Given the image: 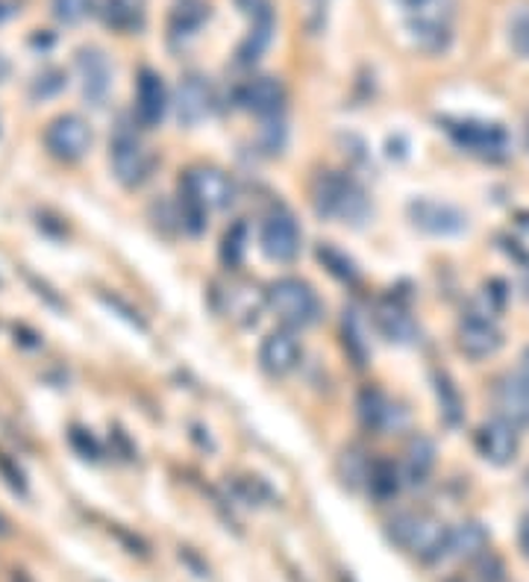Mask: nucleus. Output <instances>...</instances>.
I'll return each instance as SVG.
<instances>
[{"label":"nucleus","mask_w":529,"mask_h":582,"mask_svg":"<svg viewBox=\"0 0 529 582\" xmlns=\"http://www.w3.org/2000/svg\"><path fill=\"white\" fill-rule=\"evenodd\" d=\"M388 539L421 562H436V559L447 557L450 530L436 515L403 512L388 523Z\"/></svg>","instance_id":"nucleus-1"},{"label":"nucleus","mask_w":529,"mask_h":582,"mask_svg":"<svg viewBox=\"0 0 529 582\" xmlns=\"http://www.w3.org/2000/svg\"><path fill=\"white\" fill-rule=\"evenodd\" d=\"M412 35L429 53L447 51L453 39L456 0H403Z\"/></svg>","instance_id":"nucleus-2"},{"label":"nucleus","mask_w":529,"mask_h":582,"mask_svg":"<svg viewBox=\"0 0 529 582\" xmlns=\"http://www.w3.org/2000/svg\"><path fill=\"white\" fill-rule=\"evenodd\" d=\"M268 303H271L282 324L289 326L315 324L318 315H321V300H318L315 289L307 280H298V277H282V280L271 283Z\"/></svg>","instance_id":"nucleus-3"},{"label":"nucleus","mask_w":529,"mask_h":582,"mask_svg":"<svg viewBox=\"0 0 529 582\" xmlns=\"http://www.w3.org/2000/svg\"><path fill=\"white\" fill-rule=\"evenodd\" d=\"M315 206L318 212L326 215V218H339V221H362L367 215V197L365 191L359 189L351 177H335V174H326L318 180L315 189Z\"/></svg>","instance_id":"nucleus-4"},{"label":"nucleus","mask_w":529,"mask_h":582,"mask_svg":"<svg viewBox=\"0 0 529 582\" xmlns=\"http://www.w3.org/2000/svg\"><path fill=\"white\" fill-rule=\"evenodd\" d=\"M183 189H186L188 212L195 218H204L206 212H215V209H227L236 197L232 180L218 168H191L186 174Z\"/></svg>","instance_id":"nucleus-5"},{"label":"nucleus","mask_w":529,"mask_h":582,"mask_svg":"<svg viewBox=\"0 0 529 582\" xmlns=\"http://www.w3.org/2000/svg\"><path fill=\"white\" fill-rule=\"evenodd\" d=\"M94 133L86 118H80L74 112L56 115L44 129V147L53 159L60 163H80L92 150Z\"/></svg>","instance_id":"nucleus-6"},{"label":"nucleus","mask_w":529,"mask_h":582,"mask_svg":"<svg viewBox=\"0 0 529 582\" xmlns=\"http://www.w3.org/2000/svg\"><path fill=\"white\" fill-rule=\"evenodd\" d=\"M110 163L115 180L121 186H127V189L142 186L151 177V172H154V154L133 133H127V129H121L118 136L112 138Z\"/></svg>","instance_id":"nucleus-7"},{"label":"nucleus","mask_w":529,"mask_h":582,"mask_svg":"<svg viewBox=\"0 0 529 582\" xmlns=\"http://www.w3.org/2000/svg\"><path fill=\"white\" fill-rule=\"evenodd\" d=\"M450 133L465 150L483 156V159H491V163H500V159L512 154V138L500 124L465 121L459 127H450Z\"/></svg>","instance_id":"nucleus-8"},{"label":"nucleus","mask_w":529,"mask_h":582,"mask_svg":"<svg viewBox=\"0 0 529 582\" xmlns=\"http://www.w3.org/2000/svg\"><path fill=\"white\" fill-rule=\"evenodd\" d=\"M300 241H303L300 227L289 212L277 209L264 218L262 232H259V248L271 262H291L300 253Z\"/></svg>","instance_id":"nucleus-9"},{"label":"nucleus","mask_w":529,"mask_h":582,"mask_svg":"<svg viewBox=\"0 0 529 582\" xmlns=\"http://www.w3.org/2000/svg\"><path fill=\"white\" fill-rule=\"evenodd\" d=\"M77 74L83 97L94 106H101L112 92V65L110 56L101 48H80L77 51Z\"/></svg>","instance_id":"nucleus-10"},{"label":"nucleus","mask_w":529,"mask_h":582,"mask_svg":"<svg viewBox=\"0 0 529 582\" xmlns=\"http://www.w3.org/2000/svg\"><path fill=\"white\" fill-rule=\"evenodd\" d=\"M477 447L491 465H509L521 450V438L512 420L495 418L477 429Z\"/></svg>","instance_id":"nucleus-11"},{"label":"nucleus","mask_w":529,"mask_h":582,"mask_svg":"<svg viewBox=\"0 0 529 582\" xmlns=\"http://www.w3.org/2000/svg\"><path fill=\"white\" fill-rule=\"evenodd\" d=\"M409 215L412 224L429 236H459L461 230H468L465 212L450 204H438V200H418L409 206Z\"/></svg>","instance_id":"nucleus-12"},{"label":"nucleus","mask_w":529,"mask_h":582,"mask_svg":"<svg viewBox=\"0 0 529 582\" xmlns=\"http://www.w3.org/2000/svg\"><path fill=\"white\" fill-rule=\"evenodd\" d=\"M500 344H504V333L488 315H468L459 324V351L470 360L495 356Z\"/></svg>","instance_id":"nucleus-13"},{"label":"nucleus","mask_w":529,"mask_h":582,"mask_svg":"<svg viewBox=\"0 0 529 582\" xmlns=\"http://www.w3.org/2000/svg\"><path fill=\"white\" fill-rule=\"evenodd\" d=\"M259 362L273 377H286L289 371L298 368L300 362L298 339L286 330H273V333L264 335L262 347H259Z\"/></svg>","instance_id":"nucleus-14"},{"label":"nucleus","mask_w":529,"mask_h":582,"mask_svg":"<svg viewBox=\"0 0 529 582\" xmlns=\"http://www.w3.org/2000/svg\"><path fill=\"white\" fill-rule=\"evenodd\" d=\"M495 406L500 412V418L512 420L515 427H527L529 424V386L518 371L497 380Z\"/></svg>","instance_id":"nucleus-15"},{"label":"nucleus","mask_w":529,"mask_h":582,"mask_svg":"<svg viewBox=\"0 0 529 582\" xmlns=\"http://www.w3.org/2000/svg\"><path fill=\"white\" fill-rule=\"evenodd\" d=\"M165 110H168V95H165L163 77L145 69L136 80V118L145 127H156L165 118Z\"/></svg>","instance_id":"nucleus-16"},{"label":"nucleus","mask_w":529,"mask_h":582,"mask_svg":"<svg viewBox=\"0 0 529 582\" xmlns=\"http://www.w3.org/2000/svg\"><path fill=\"white\" fill-rule=\"evenodd\" d=\"M212 110V95L200 77H186L179 83L177 97H174V112H177L179 124H200Z\"/></svg>","instance_id":"nucleus-17"},{"label":"nucleus","mask_w":529,"mask_h":582,"mask_svg":"<svg viewBox=\"0 0 529 582\" xmlns=\"http://www.w3.org/2000/svg\"><path fill=\"white\" fill-rule=\"evenodd\" d=\"M282 101H286V92H282V86L273 77L250 80L245 92H241V103L250 112H257V115H277Z\"/></svg>","instance_id":"nucleus-18"},{"label":"nucleus","mask_w":529,"mask_h":582,"mask_svg":"<svg viewBox=\"0 0 529 582\" xmlns=\"http://www.w3.org/2000/svg\"><path fill=\"white\" fill-rule=\"evenodd\" d=\"M362 415H365L367 427L380 429V433L401 429L403 424V412L380 392H365V397H362Z\"/></svg>","instance_id":"nucleus-19"},{"label":"nucleus","mask_w":529,"mask_h":582,"mask_svg":"<svg viewBox=\"0 0 529 582\" xmlns=\"http://www.w3.org/2000/svg\"><path fill=\"white\" fill-rule=\"evenodd\" d=\"M488 536L479 523H461L456 530H450V541H447V557L453 559H474L479 553H486Z\"/></svg>","instance_id":"nucleus-20"},{"label":"nucleus","mask_w":529,"mask_h":582,"mask_svg":"<svg viewBox=\"0 0 529 582\" xmlns=\"http://www.w3.org/2000/svg\"><path fill=\"white\" fill-rule=\"evenodd\" d=\"M206 18H209V7L204 0H177L172 9V33L195 35L204 27Z\"/></svg>","instance_id":"nucleus-21"},{"label":"nucleus","mask_w":529,"mask_h":582,"mask_svg":"<svg viewBox=\"0 0 529 582\" xmlns=\"http://www.w3.org/2000/svg\"><path fill=\"white\" fill-rule=\"evenodd\" d=\"M103 21L115 30H138L142 27V7H138V0H106V7H103Z\"/></svg>","instance_id":"nucleus-22"},{"label":"nucleus","mask_w":529,"mask_h":582,"mask_svg":"<svg viewBox=\"0 0 529 582\" xmlns=\"http://www.w3.org/2000/svg\"><path fill=\"white\" fill-rule=\"evenodd\" d=\"M376 321H380L383 333L388 335L392 342H412V339H415V321H412L403 309L383 306L376 312Z\"/></svg>","instance_id":"nucleus-23"},{"label":"nucleus","mask_w":529,"mask_h":582,"mask_svg":"<svg viewBox=\"0 0 529 582\" xmlns=\"http://www.w3.org/2000/svg\"><path fill=\"white\" fill-rule=\"evenodd\" d=\"M433 465H436V447L429 445L427 438L412 441L409 454H406V474L412 477V482L424 480L433 471Z\"/></svg>","instance_id":"nucleus-24"},{"label":"nucleus","mask_w":529,"mask_h":582,"mask_svg":"<svg viewBox=\"0 0 529 582\" xmlns=\"http://www.w3.org/2000/svg\"><path fill=\"white\" fill-rule=\"evenodd\" d=\"M65 83H69L65 71L48 69L33 80V86H30V95H33V101H48V97L60 95L62 89H65Z\"/></svg>","instance_id":"nucleus-25"},{"label":"nucleus","mask_w":529,"mask_h":582,"mask_svg":"<svg viewBox=\"0 0 529 582\" xmlns=\"http://www.w3.org/2000/svg\"><path fill=\"white\" fill-rule=\"evenodd\" d=\"M509 42L518 56L529 60V7L515 9L512 21H509Z\"/></svg>","instance_id":"nucleus-26"},{"label":"nucleus","mask_w":529,"mask_h":582,"mask_svg":"<svg viewBox=\"0 0 529 582\" xmlns=\"http://www.w3.org/2000/svg\"><path fill=\"white\" fill-rule=\"evenodd\" d=\"M53 18L60 21V24H80L83 18L92 12V0H53L51 3Z\"/></svg>","instance_id":"nucleus-27"},{"label":"nucleus","mask_w":529,"mask_h":582,"mask_svg":"<svg viewBox=\"0 0 529 582\" xmlns=\"http://www.w3.org/2000/svg\"><path fill=\"white\" fill-rule=\"evenodd\" d=\"M518 544H521V553L529 559V512L521 518V530H518Z\"/></svg>","instance_id":"nucleus-28"},{"label":"nucleus","mask_w":529,"mask_h":582,"mask_svg":"<svg viewBox=\"0 0 529 582\" xmlns=\"http://www.w3.org/2000/svg\"><path fill=\"white\" fill-rule=\"evenodd\" d=\"M71 441L80 445V429H71ZM86 456H97V445H94V438H89L86 441Z\"/></svg>","instance_id":"nucleus-29"},{"label":"nucleus","mask_w":529,"mask_h":582,"mask_svg":"<svg viewBox=\"0 0 529 582\" xmlns=\"http://www.w3.org/2000/svg\"><path fill=\"white\" fill-rule=\"evenodd\" d=\"M518 374H521L523 377V383H527L529 386V351L523 353V360H521V368H518Z\"/></svg>","instance_id":"nucleus-30"},{"label":"nucleus","mask_w":529,"mask_h":582,"mask_svg":"<svg viewBox=\"0 0 529 582\" xmlns=\"http://www.w3.org/2000/svg\"><path fill=\"white\" fill-rule=\"evenodd\" d=\"M9 77V62L3 60V56H0V83H3V80Z\"/></svg>","instance_id":"nucleus-31"},{"label":"nucleus","mask_w":529,"mask_h":582,"mask_svg":"<svg viewBox=\"0 0 529 582\" xmlns=\"http://www.w3.org/2000/svg\"><path fill=\"white\" fill-rule=\"evenodd\" d=\"M7 532H9V521L0 515V536H7Z\"/></svg>","instance_id":"nucleus-32"},{"label":"nucleus","mask_w":529,"mask_h":582,"mask_svg":"<svg viewBox=\"0 0 529 582\" xmlns=\"http://www.w3.org/2000/svg\"><path fill=\"white\" fill-rule=\"evenodd\" d=\"M9 15V9H7V3H0V21H3V18Z\"/></svg>","instance_id":"nucleus-33"},{"label":"nucleus","mask_w":529,"mask_h":582,"mask_svg":"<svg viewBox=\"0 0 529 582\" xmlns=\"http://www.w3.org/2000/svg\"><path fill=\"white\" fill-rule=\"evenodd\" d=\"M453 582H470V580H453Z\"/></svg>","instance_id":"nucleus-34"}]
</instances>
